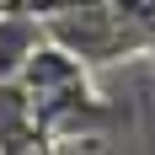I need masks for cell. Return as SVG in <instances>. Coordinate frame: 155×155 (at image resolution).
<instances>
[{
	"label": "cell",
	"instance_id": "obj_2",
	"mask_svg": "<svg viewBox=\"0 0 155 155\" xmlns=\"http://www.w3.org/2000/svg\"><path fill=\"white\" fill-rule=\"evenodd\" d=\"M38 118H43V128L54 134V139H70V134H80V128H102L112 118V107L96 102L86 80H70V86H59V91L38 96Z\"/></svg>",
	"mask_w": 155,
	"mask_h": 155
},
{
	"label": "cell",
	"instance_id": "obj_4",
	"mask_svg": "<svg viewBox=\"0 0 155 155\" xmlns=\"http://www.w3.org/2000/svg\"><path fill=\"white\" fill-rule=\"evenodd\" d=\"M43 43H48V21L32 16V11H21L16 0H5L0 5V80H21L27 59Z\"/></svg>",
	"mask_w": 155,
	"mask_h": 155
},
{
	"label": "cell",
	"instance_id": "obj_8",
	"mask_svg": "<svg viewBox=\"0 0 155 155\" xmlns=\"http://www.w3.org/2000/svg\"><path fill=\"white\" fill-rule=\"evenodd\" d=\"M0 5H5V0H0Z\"/></svg>",
	"mask_w": 155,
	"mask_h": 155
},
{
	"label": "cell",
	"instance_id": "obj_1",
	"mask_svg": "<svg viewBox=\"0 0 155 155\" xmlns=\"http://www.w3.org/2000/svg\"><path fill=\"white\" fill-rule=\"evenodd\" d=\"M48 38L64 43L75 59H86V64H112V59L144 48L139 38L118 21V11H112L107 0H86V5H75V11L48 16Z\"/></svg>",
	"mask_w": 155,
	"mask_h": 155
},
{
	"label": "cell",
	"instance_id": "obj_6",
	"mask_svg": "<svg viewBox=\"0 0 155 155\" xmlns=\"http://www.w3.org/2000/svg\"><path fill=\"white\" fill-rule=\"evenodd\" d=\"M107 5L118 11V21H123V27L144 43V54H150V43H155V0H107Z\"/></svg>",
	"mask_w": 155,
	"mask_h": 155
},
{
	"label": "cell",
	"instance_id": "obj_7",
	"mask_svg": "<svg viewBox=\"0 0 155 155\" xmlns=\"http://www.w3.org/2000/svg\"><path fill=\"white\" fill-rule=\"evenodd\" d=\"M16 5L48 21V16H59V11H75V5H86V0H16Z\"/></svg>",
	"mask_w": 155,
	"mask_h": 155
},
{
	"label": "cell",
	"instance_id": "obj_5",
	"mask_svg": "<svg viewBox=\"0 0 155 155\" xmlns=\"http://www.w3.org/2000/svg\"><path fill=\"white\" fill-rule=\"evenodd\" d=\"M70 80H86V59H75V54L64 43H54V38H48V43L27 59V70H21V86H27L32 96H48V91H59V86H70Z\"/></svg>",
	"mask_w": 155,
	"mask_h": 155
},
{
	"label": "cell",
	"instance_id": "obj_3",
	"mask_svg": "<svg viewBox=\"0 0 155 155\" xmlns=\"http://www.w3.org/2000/svg\"><path fill=\"white\" fill-rule=\"evenodd\" d=\"M54 134L38 118V96L21 86V80H0V155L16 150H48Z\"/></svg>",
	"mask_w": 155,
	"mask_h": 155
}]
</instances>
